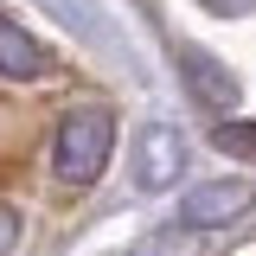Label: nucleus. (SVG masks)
Wrapping results in <instances>:
<instances>
[{
  "label": "nucleus",
  "instance_id": "1",
  "mask_svg": "<svg viewBox=\"0 0 256 256\" xmlns=\"http://www.w3.org/2000/svg\"><path fill=\"white\" fill-rule=\"evenodd\" d=\"M109 148H116V116L102 109V102H84V109H70L58 128V148H52V166H58L64 186H96L102 180V166H109Z\"/></svg>",
  "mask_w": 256,
  "mask_h": 256
},
{
  "label": "nucleus",
  "instance_id": "2",
  "mask_svg": "<svg viewBox=\"0 0 256 256\" xmlns=\"http://www.w3.org/2000/svg\"><path fill=\"white\" fill-rule=\"evenodd\" d=\"M256 205V180H212V186H198L180 198V224H198V230H218V224L244 218Z\"/></svg>",
  "mask_w": 256,
  "mask_h": 256
},
{
  "label": "nucleus",
  "instance_id": "3",
  "mask_svg": "<svg viewBox=\"0 0 256 256\" xmlns=\"http://www.w3.org/2000/svg\"><path fill=\"white\" fill-rule=\"evenodd\" d=\"M180 134H173V128H148V134H141V186L148 192H160V186H173V180H180Z\"/></svg>",
  "mask_w": 256,
  "mask_h": 256
},
{
  "label": "nucleus",
  "instance_id": "4",
  "mask_svg": "<svg viewBox=\"0 0 256 256\" xmlns=\"http://www.w3.org/2000/svg\"><path fill=\"white\" fill-rule=\"evenodd\" d=\"M38 45L26 38V26H6L0 20V77H13V84H26V77H38Z\"/></svg>",
  "mask_w": 256,
  "mask_h": 256
},
{
  "label": "nucleus",
  "instance_id": "5",
  "mask_svg": "<svg viewBox=\"0 0 256 256\" xmlns=\"http://www.w3.org/2000/svg\"><path fill=\"white\" fill-rule=\"evenodd\" d=\"M205 237H212V230H198V224H180V218H173L166 230H154L134 256H205Z\"/></svg>",
  "mask_w": 256,
  "mask_h": 256
},
{
  "label": "nucleus",
  "instance_id": "6",
  "mask_svg": "<svg viewBox=\"0 0 256 256\" xmlns=\"http://www.w3.org/2000/svg\"><path fill=\"white\" fill-rule=\"evenodd\" d=\"M180 58H186L192 70H198V90H205V96H218V102H224V96H237V84H224V70H218L212 58H205V52H192V45H186Z\"/></svg>",
  "mask_w": 256,
  "mask_h": 256
},
{
  "label": "nucleus",
  "instance_id": "7",
  "mask_svg": "<svg viewBox=\"0 0 256 256\" xmlns=\"http://www.w3.org/2000/svg\"><path fill=\"white\" fill-rule=\"evenodd\" d=\"M13 237H20V218H13V212H6V205H0V256L13 250Z\"/></svg>",
  "mask_w": 256,
  "mask_h": 256
},
{
  "label": "nucleus",
  "instance_id": "8",
  "mask_svg": "<svg viewBox=\"0 0 256 256\" xmlns=\"http://www.w3.org/2000/svg\"><path fill=\"white\" fill-rule=\"evenodd\" d=\"M205 6H212V13H250L256 0H205Z\"/></svg>",
  "mask_w": 256,
  "mask_h": 256
}]
</instances>
